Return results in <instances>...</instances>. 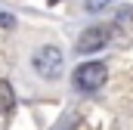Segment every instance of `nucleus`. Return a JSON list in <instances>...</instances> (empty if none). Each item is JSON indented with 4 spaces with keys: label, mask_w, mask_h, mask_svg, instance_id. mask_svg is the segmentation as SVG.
<instances>
[{
    "label": "nucleus",
    "mask_w": 133,
    "mask_h": 130,
    "mask_svg": "<svg viewBox=\"0 0 133 130\" xmlns=\"http://www.w3.org/2000/svg\"><path fill=\"white\" fill-rule=\"evenodd\" d=\"M34 71L40 74V77H46V81H56L59 74H62V65H65V59H62V50L59 47H53V43H46V47H40L37 53H34Z\"/></svg>",
    "instance_id": "obj_1"
},
{
    "label": "nucleus",
    "mask_w": 133,
    "mask_h": 130,
    "mask_svg": "<svg viewBox=\"0 0 133 130\" xmlns=\"http://www.w3.org/2000/svg\"><path fill=\"white\" fill-rule=\"evenodd\" d=\"M105 77H108L105 62H84L74 68V84H77V90H87V93L99 90L105 84Z\"/></svg>",
    "instance_id": "obj_2"
},
{
    "label": "nucleus",
    "mask_w": 133,
    "mask_h": 130,
    "mask_svg": "<svg viewBox=\"0 0 133 130\" xmlns=\"http://www.w3.org/2000/svg\"><path fill=\"white\" fill-rule=\"evenodd\" d=\"M105 40H108V28H87V31L81 34V40H77V50L81 53H93V50H99L105 47Z\"/></svg>",
    "instance_id": "obj_3"
},
{
    "label": "nucleus",
    "mask_w": 133,
    "mask_h": 130,
    "mask_svg": "<svg viewBox=\"0 0 133 130\" xmlns=\"http://www.w3.org/2000/svg\"><path fill=\"white\" fill-rule=\"evenodd\" d=\"M16 108V90L9 81H0V115H9Z\"/></svg>",
    "instance_id": "obj_4"
},
{
    "label": "nucleus",
    "mask_w": 133,
    "mask_h": 130,
    "mask_svg": "<svg viewBox=\"0 0 133 130\" xmlns=\"http://www.w3.org/2000/svg\"><path fill=\"white\" fill-rule=\"evenodd\" d=\"M111 0H87V9L90 12H96V9H102V6H108Z\"/></svg>",
    "instance_id": "obj_5"
},
{
    "label": "nucleus",
    "mask_w": 133,
    "mask_h": 130,
    "mask_svg": "<svg viewBox=\"0 0 133 130\" xmlns=\"http://www.w3.org/2000/svg\"><path fill=\"white\" fill-rule=\"evenodd\" d=\"M0 22H3V25H12V19H9L6 12H0Z\"/></svg>",
    "instance_id": "obj_6"
}]
</instances>
